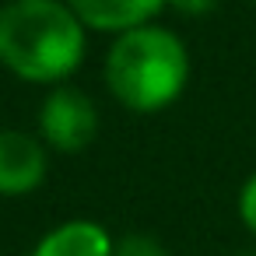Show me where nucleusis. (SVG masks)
Masks as SVG:
<instances>
[{
	"instance_id": "f257e3e1",
	"label": "nucleus",
	"mask_w": 256,
	"mask_h": 256,
	"mask_svg": "<svg viewBox=\"0 0 256 256\" xmlns=\"http://www.w3.org/2000/svg\"><path fill=\"white\" fill-rule=\"evenodd\" d=\"M88 28L67 0H4L0 64L28 84L60 88L84 64Z\"/></svg>"
},
{
	"instance_id": "f03ea898",
	"label": "nucleus",
	"mask_w": 256,
	"mask_h": 256,
	"mask_svg": "<svg viewBox=\"0 0 256 256\" xmlns=\"http://www.w3.org/2000/svg\"><path fill=\"white\" fill-rule=\"evenodd\" d=\"M106 84L130 112H162L190 84V50L165 25H144L112 39Z\"/></svg>"
},
{
	"instance_id": "7ed1b4c3",
	"label": "nucleus",
	"mask_w": 256,
	"mask_h": 256,
	"mask_svg": "<svg viewBox=\"0 0 256 256\" xmlns=\"http://www.w3.org/2000/svg\"><path fill=\"white\" fill-rule=\"evenodd\" d=\"M95 134H98L95 98L70 84L50 88V95L39 106V140L64 154H74V151H84L95 140Z\"/></svg>"
},
{
	"instance_id": "20e7f679",
	"label": "nucleus",
	"mask_w": 256,
	"mask_h": 256,
	"mask_svg": "<svg viewBox=\"0 0 256 256\" xmlns=\"http://www.w3.org/2000/svg\"><path fill=\"white\" fill-rule=\"evenodd\" d=\"M50 176L46 144L32 134L0 130V196H28Z\"/></svg>"
},
{
	"instance_id": "39448f33",
	"label": "nucleus",
	"mask_w": 256,
	"mask_h": 256,
	"mask_svg": "<svg viewBox=\"0 0 256 256\" xmlns=\"http://www.w3.org/2000/svg\"><path fill=\"white\" fill-rule=\"evenodd\" d=\"M67 8L78 14L84 28L123 36L154 25V18L168 8V0H67Z\"/></svg>"
},
{
	"instance_id": "423d86ee",
	"label": "nucleus",
	"mask_w": 256,
	"mask_h": 256,
	"mask_svg": "<svg viewBox=\"0 0 256 256\" xmlns=\"http://www.w3.org/2000/svg\"><path fill=\"white\" fill-rule=\"evenodd\" d=\"M112 252L116 238L109 235L106 224L92 218L60 221L32 246V256H112Z\"/></svg>"
},
{
	"instance_id": "0eeeda50",
	"label": "nucleus",
	"mask_w": 256,
	"mask_h": 256,
	"mask_svg": "<svg viewBox=\"0 0 256 256\" xmlns=\"http://www.w3.org/2000/svg\"><path fill=\"white\" fill-rule=\"evenodd\" d=\"M112 256H168V249L148 235V232H130L123 238H116V252Z\"/></svg>"
},
{
	"instance_id": "6e6552de",
	"label": "nucleus",
	"mask_w": 256,
	"mask_h": 256,
	"mask_svg": "<svg viewBox=\"0 0 256 256\" xmlns=\"http://www.w3.org/2000/svg\"><path fill=\"white\" fill-rule=\"evenodd\" d=\"M235 210H238V221L246 224V232L256 238V172L242 182L238 200H235Z\"/></svg>"
},
{
	"instance_id": "1a4fd4ad",
	"label": "nucleus",
	"mask_w": 256,
	"mask_h": 256,
	"mask_svg": "<svg viewBox=\"0 0 256 256\" xmlns=\"http://www.w3.org/2000/svg\"><path fill=\"white\" fill-rule=\"evenodd\" d=\"M168 8L179 14H190V18H204L218 8V0H168Z\"/></svg>"
},
{
	"instance_id": "9d476101",
	"label": "nucleus",
	"mask_w": 256,
	"mask_h": 256,
	"mask_svg": "<svg viewBox=\"0 0 256 256\" xmlns=\"http://www.w3.org/2000/svg\"><path fill=\"white\" fill-rule=\"evenodd\" d=\"M252 4H256V0H252Z\"/></svg>"
}]
</instances>
